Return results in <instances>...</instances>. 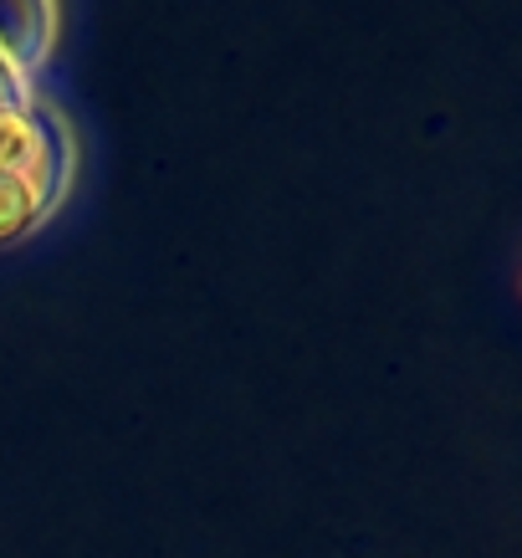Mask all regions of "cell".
<instances>
[{"label":"cell","instance_id":"6da1fadb","mask_svg":"<svg viewBox=\"0 0 522 558\" xmlns=\"http://www.w3.org/2000/svg\"><path fill=\"white\" fill-rule=\"evenodd\" d=\"M57 47V0H0V62L32 87Z\"/></svg>","mask_w":522,"mask_h":558},{"label":"cell","instance_id":"7a4b0ae2","mask_svg":"<svg viewBox=\"0 0 522 558\" xmlns=\"http://www.w3.org/2000/svg\"><path fill=\"white\" fill-rule=\"evenodd\" d=\"M41 216H47V205H41V195L32 190V180L16 170H0V241H16L21 231H32Z\"/></svg>","mask_w":522,"mask_h":558},{"label":"cell","instance_id":"3957f363","mask_svg":"<svg viewBox=\"0 0 522 558\" xmlns=\"http://www.w3.org/2000/svg\"><path fill=\"white\" fill-rule=\"evenodd\" d=\"M0 108H32V87L21 83L5 62H0Z\"/></svg>","mask_w":522,"mask_h":558}]
</instances>
